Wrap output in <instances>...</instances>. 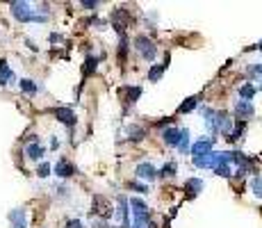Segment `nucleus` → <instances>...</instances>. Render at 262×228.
<instances>
[{
  "instance_id": "obj_1",
  "label": "nucleus",
  "mask_w": 262,
  "mask_h": 228,
  "mask_svg": "<svg viewBox=\"0 0 262 228\" xmlns=\"http://www.w3.org/2000/svg\"><path fill=\"white\" fill-rule=\"evenodd\" d=\"M11 16L21 23H46L48 21V9H34L30 2H11Z\"/></svg>"
},
{
  "instance_id": "obj_2",
  "label": "nucleus",
  "mask_w": 262,
  "mask_h": 228,
  "mask_svg": "<svg viewBox=\"0 0 262 228\" xmlns=\"http://www.w3.org/2000/svg\"><path fill=\"white\" fill-rule=\"evenodd\" d=\"M128 206L132 208V228H146L150 224V210L141 199H130Z\"/></svg>"
},
{
  "instance_id": "obj_3",
  "label": "nucleus",
  "mask_w": 262,
  "mask_h": 228,
  "mask_svg": "<svg viewBox=\"0 0 262 228\" xmlns=\"http://www.w3.org/2000/svg\"><path fill=\"white\" fill-rule=\"evenodd\" d=\"M134 48H137V53L148 62H153L157 57V46L153 44V39H148L146 34H137V37H134Z\"/></svg>"
},
{
  "instance_id": "obj_4",
  "label": "nucleus",
  "mask_w": 262,
  "mask_h": 228,
  "mask_svg": "<svg viewBox=\"0 0 262 228\" xmlns=\"http://www.w3.org/2000/svg\"><path fill=\"white\" fill-rule=\"evenodd\" d=\"M212 148H214V139H210V137L196 139L194 141V146L189 148V153H192V162H198V160L208 158L210 153H212Z\"/></svg>"
},
{
  "instance_id": "obj_5",
  "label": "nucleus",
  "mask_w": 262,
  "mask_h": 228,
  "mask_svg": "<svg viewBox=\"0 0 262 228\" xmlns=\"http://www.w3.org/2000/svg\"><path fill=\"white\" fill-rule=\"evenodd\" d=\"M201 112L205 114V128H208V132H210V139H214V137L219 135V112L210 110L208 105L201 108Z\"/></svg>"
},
{
  "instance_id": "obj_6",
  "label": "nucleus",
  "mask_w": 262,
  "mask_h": 228,
  "mask_svg": "<svg viewBox=\"0 0 262 228\" xmlns=\"http://www.w3.org/2000/svg\"><path fill=\"white\" fill-rule=\"evenodd\" d=\"M180 139H182V130H180V128H176V125L162 130V141H164L169 148H178V146H180Z\"/></svg>"
},
{
  "instance_id": "obj_7",
  "label": "nucleus",
  "mask_w": 262,
  "mask_h": 228,
  "mask_svg": "<svg viewBox=\"0 0 262 228\" xmlns=\"http://www.w3.org/2000/svg\"><path fill=\"white\" fill-rule=\"evenodd\" d=\"M11 228H27V210L25 208H14V210L7 215Z\"/></svg>"
},
{
  "instance_id": "obj_8",
  "label": "nucleus",
  "mask_w": 262,
  "mask_h": 228,
  "mask_svg": "<svg viewBox=\"0 0 262 228\" xmlns=\"http://www.w3.org/2000/svg\"><path fill=\"white\" fill-rule=\"evenodd\" d=\"M117 219L121 228H130V210H128V199L119 196V208H117Z\"/></svg>"
},
{
  "instance_id": "obj_9",
  "label": "nucleus",
  "mask_w": 262,
  "mask_h": 228,
  "mask_svg": "<svg viewBox=\"0 0 262 228\" xmlns=\"http://www.w3.org/2000/svg\"><path fill=\"white\" fill-rule=\"evenodd\" d=\"M137 178H141V180H155L157 178V169H155V164L153 162H141V164H137Z\"/></svg>"
},
{
  "instance_id": "obj_10",
  "label": "nucleus",
  "mask_w": 262,
  "mask_h": 228,
  "mask_svg": "<svg viewBox=\"0 0 262 228\" xmlns=\"http://www.w3.org/2000/svg\"><path fill=\"white\" fill-rule=\"evenodd\" d=\"M253 114H256V110H253L251 103H246V101H237V103H235V116H237L240 121L251 119Z\"/></svg>"
},
{
  "instance_id": "obj_11",
  "label": "nucleus",
  "mask_w": 262,
  "mask_h": 228,
  "mask_svg": "<svg viewBox=\"0 0 262 228\" xmlns=\"http://www.w3.org/2000/svg\"><path fill=\"white\" fill-rule=\"evenodd\" d=\"M55 174L59 176V178H71V176L75 174V167L69 162V160H57V164H55Z\"/></svg>"
},
{
  "instance_id": "obj_12",
  "label": "nucleus",
  "mask_w": 262,
  "mask_h": 228,
  "mask_svg": "<svg viewBox=\"0 0 262 228\" xmlns=\"http://www.w3.org/2000/svg\"><path fill=\"white\" fill-rule=\"evenodd\" d=\"M25 155H27V160H41L46 155V148L41 144H37V141H32V144L25 146Z\"/></svg>"
},
{
  "instance_id": "obj_13",
  "label": "nucleus",
  "mask_w": 262,
  "mask_h": 228,
  "mask_svg": "<svg viewBox=\"0 0 262 228\" xmlns=\"http://www.w3.org/2000/svg\"><path fill=\"white\" fill-rule=\"evenodd\" d=\"M55 116H57L64 125H69V128H71V125H75V121H78V119H75V114L71 112V110H66V108H57V110H55Z\"/></svg>"
},
{
  "instance_id": "obj_14",
  "label": "nucleus",
  "mask_w": 262,
  "mask_h": 228,
  "mask_svg": "<svg viewBox=\"0 0 262 228\" xmlns=\"http://www.w3.org/2000/svg\"><path fill=\"white\" fill-rule=\"evenodd\" d=\"M203 180L201 178H189L187 185H185V192H187V196H198L201 194V190H203Z\"/></svg>"
},
{
  "instance_id": "obj_15",
  "label": "nucleus",
  "mask_w": 262,
  "mask_h": 228,
  "mask_svg": "<svg viewBox=\"0 0 262 228\" xmlns=\"http://www.w3.org/2000/svg\"><path fill=\"white\" fill-rule=\"evenodd\" d=\"M18 87H21V92L27 94V96H37V92H39L37 82L30 80V78H23V80H18Z\"/></svg>"
},
{
  "instance_id": "obj_16",
  "label": "nucleus",
  "mask_w": 262,
  "mask_h": 228,
  "mask_svg": "<svg viewBox=\"0 0 262 228\" xmlns=\"http://www.w3.org/2000/svg\"><path fill=\"white\" fill-rule=\"evenodd\" d=\"M119 94H123V96H126V103L132 105L134 101H137V98L141 96V87H123Z\"/></svg>"
},
{
  "instance_id": "obj_17",
  "label": "nucleus",
  "mask_w": 262,
  "mask_h": 228,
  "mask_svg": "<svg viewBox=\"0 0 262 228\" xmlns=\"http://www.w3.org/2000/svg\"><path fill=\"white\" fill-rule=\"evenodd\" d=\"M178 174V164L176 162H166L162 169H157V176L160 178H173Z\"/></svg>"
},
{
  "instance_id": "obj_18",
  "label": "nucleus",
  "mask_w": 262,
  "mask_h": 228,
  "mask_svg": "<svg viewBox=\"0 0 262 228\" xmlns=\"http://www.w3.org/2000/svg\"><path fill=\"white\" fill-rule=\"evenodd\" d=\"M14 80V71L7 64H0V85H9Z\"/></svg>"
},
{
  "instance_id": "obj_19",
  "label": "nucleus",
  "mask_w": 262,
  "mask_h": 228,
  "mask_svg": "<svg viewBox=\"0 0 262 228\" xmlns=\"http://www.w3.org/2000/svg\"><path fill=\"white\" fill-rule=\"evenodd\" d=\"M240 96H242V101H246V103H249V101L256 96V87H253L251 82H249V85H244V87H240Z\"/></svg>"
},
{
  "instance_id": "obj_20",
  "label": "nucleus",
  "mask_w": 262,
  "mask_h": 228,
  "mask_svg": "<svg viewBox=\"0 0 262 228\" xmlns=\"http://www.w3.org/2000/svg\"><path fill=\"white\" fill-rule=\"evenodd\" d=\"M196 105H198V98L192 96V98H187V101L180 105V110H178V112H180V114H187V112H192V110H196Z\"/></svg>"
},
{
  "instance_id": "obj_21",
  "label": "nucleus",
  "mask_w": 262,
  "mask_h": 228,
  "mask_svg": "<svg viewBox=\"0 0 262 228\" xmlns=\"http://www.w3.org/2000/svg\"><path fill=\"white\" fill-rule=\"evenodd\" d=\"M98 69V57H87V62H85V76H89V73H94V71Z\"/></svg>"
},
{
  "instance_id": "obj_22",
  "label": "nucleus",
  "mask_w": 262,
  "mask_h": 228,
  "mask_svg": "<svg viewBox=\"0 0 262 228\" xmlns=\"http://www.w3.org/2000/svg\"><path fill=\"white\" fill-rule=\"evenodd\" d=\"M128 132H130V139H144V135H146V130L144 128H139V125H130L128 128Z\"/></svg>"
},
{
  "instance_id": "obj_23",
  "label": "nucleus",
  "mask_w": 262,
  "mask_h": 228,
  "mask_svg": "<svg viewBox=\"0 0 262 228\" xmlns=\"http://www.w3.org/2000/svg\"><path fill=\"white\" fill-rule=\"evenodd\" d=\"M214 174L221 176V178H230V176H233V167H230V164H219V167L214 169Z\"/></svg>"
},
{
  "instance_id": "obj_24",
  "label": "nucleus",
  "mask_w": 262,
  "mask_h": 228,
  "mask_svg": "<svg viewBox=\"0 0 262 228\" xmlns=\"http://www.w3.org/2000/svg\"><path fill=\"white\" fill-rule=\"evenodd\" d=\"M164 69H166V64H160V66H153V69H150V73H148V78H150V82H155V80H160V78H162V73H164Z\"/></svg>"
},
{
  "instance_id": "obj_25",
  "label": "nucleus",
  "mask_w": 262,
  "mask_h": 228,
  "mask_svg": "<svg viewBox=\"0 0 262 228\" xmlns=\"http://www.w3.org/2000/svg\"><path fill=\"white\" fill-rule=\"evenodd\" d=\"M251 190L258 199H262V176H256V178L251 180Z\"/></svg>"
},
{
  "instance_id": "obj_26",
  "label": "nucleus",
  "mask_w": 262,
  "mask_h": 228,
  "mask_svg": "<svg viewBox=\"0 0 262 228\" xmlns=\"http://www.w3.org/2000/svg\"><path fill=\"white\" fill-rule=\"evenodd\" d=\"M178 151H182V153L189 151V130H187V128H182V139H180V146H178Z\"/></svg>"
},
{
  "instance_id": "obj_27",
  "label": "nucleus",
  "mask_w": 262,
  "mask_h": 228,
  "mask_svg": "<svg viewBox=\"0 0 262 228\" xmlns=\"http://www.w3.org/2000/svg\"><path fill=\"white\" fill-rule=\"evenodd\" d=\"M37 176H39V178H48V176H50V164H48V162H41V164H39Z\"/></svg>"
},
{
  "instance_id": "obj_28",
  "label": "nucleus",
  "mask_w": 262,
  "mask_h": 228,
  "mask_svg": "<svg viewBox=\"0 0 262 228\" xmlns=\"http://www.w3.org/2000/svg\"><path fill=\"white\" fill-rule=\"evenodd\" d=\"M66 228H85V224H82L80 219H69V222H66Z\"/></svg>"
},
{
  "instance_id": "obj_29",
  "label": "nucleus",
  "mask_w": 262,
  "mask_h": 228,
  "mask_svg": "<svg viewBox=\"0 0 262 228\" xmlns=\"http://www.w3.org/2000/svg\"><path fill=\"white\" fill-rule=\"evenodd\" d=\"M253 73V76H260L262 73V64H256V66H251V69H249Z\"/></svg>"
},
{
  "instance_id": "obj_30",
  "label": "nucleus",
  "mask_w": 262,
  "mask_h": 228,
  "mask_svg": "<svg viewBox=\"0 0 262 228\" xmlns=\"http://www.w3.org/2000/svg\"><path fill=\"white\" fill-rule=\"evenodd\" d=\"M98 5H101V2H82V7H87V9H96Z\"/></svg>"
},
{
  "instance_id": "obj_31",
  "label": "nucleus",
  "mask_w": 262,
  "mask_h": 228,
  "mask_svg": "<svg viewBox=\"0 0 262 228\" xmlns=\"http://www.w3.org/2000/svg\"><path fill=\"white\" fill-rule=\"evenodd\" d=\"M94 228H105V224H103V222H94Z\"/></svg>"
},
{
  "instance_id": "obj_32",
  "label": "nucleus",
  "mask_w": 262,
  "mask_h": 228,
  "mask_svg": "<svg viewBox=\"0 0 262 228\" xmlns=\"http://www.w3.org/2000/svg\"><path fill=\"white\" fill-rule=\"evenodd\" d=\"M258 48H260V50H262V41H260V44H258Z\"/></svg>"
},
{
  "instance_id": "obj_33",
  "label": "nucleus",
  "mask_w": 262,
  "mask_h": 228,
  "mask_svg": "<svg viewBox=\"0 0 262 228\" xmlns=\"http://www.w3.org/2000/svg\"><path fill=\"white\" fill-rule=\"evenodd\" d=\"M260 89H262V87H260Z\"/></svg>"
}]
</instances>
